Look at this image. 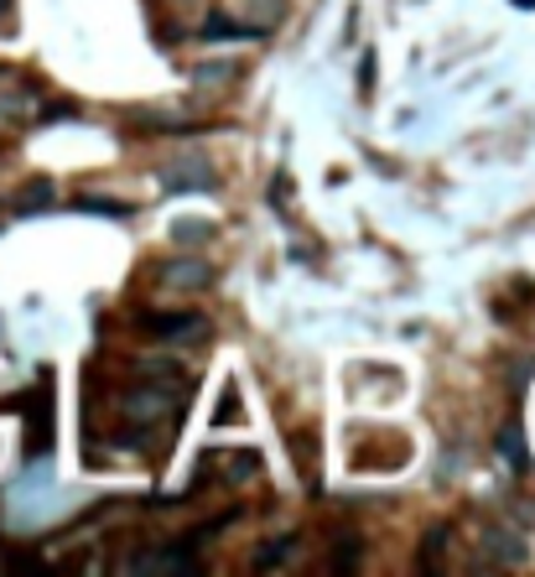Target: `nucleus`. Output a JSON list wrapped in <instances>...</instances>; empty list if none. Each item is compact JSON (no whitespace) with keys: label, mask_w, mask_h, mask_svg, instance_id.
Instances as JSON below:
<instances>
[{"label":"nucleus","mask_w":535,"mask_h":577,"mask_svg":"<svg viewBox=\"0 0 535 577\" xmlns=\"http://www.w3.org/2000/svg\"><path fill=\"white\" fill-rule=\"evenodd\" d=\"M146 328L151 333H203V318H193V313L187 318H146Z\"/></svg>","instance_id":"f257e3e1"}]
</instances>
